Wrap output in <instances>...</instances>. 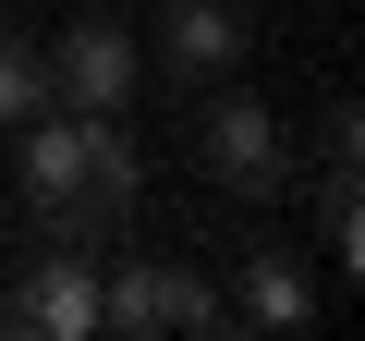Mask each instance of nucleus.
Returning a JSON list of instances; mask_svg holds the SVG:
<instances>
[{
    "mask_svg": "<svg viewBox=\"0 0 365 341\" xmlns=\"http://www.w3.org/2000/svg\"><path fill=\"white\" fill-rule=\"evenodd\" d=\"M25 220L61 256H110L134 232V134L110 110H61L25 134Z\"/></svg>",
    "mask_w": 365,
    "mask_h": 341,
    "instance_id": "obj_1",
    "label": "nucleus"
},
{
    "mask_svg": "<svg viewBox=\"0 0 365 341\" xmlns=\"http://www.w3.org/2000/svg\"><path fill=\"white\" fill-rule=\"evenodd\" d=\"M0 329H13V341H86L98 329V256H37L13 292H0Z\"/></svg>",
    "mask_w": 365,
    "mask_h": 341,
    "instance_id": "obj_4",
    "label": "nucleus"
},
{
    "mask_svg": "<svg viewBox=\"0 0 365 341\" xmlns=\"http://www.w3.org/2000/svg\"><path fill=\"white\" fill-rule=\"evenodd\" d=\"M195 158H207L220 195H280V183H292V146H280V122H268L256 98H220V110L195 122Z\"/></svg>",
    "mask_w": 365,
    "mask_h": 341,
    "instance_id": "obj_3",
    "label": "nucleus"
},
{
    "mask_svg": "<svg viewBox=\"0 0 365 341\" xmlns=\"http://www.w3.org/2000/svg\"><path fill=\"white\" fill-rule=\"evenodd\" d=\"M232 317H244V329H304V317H317V280H304V256H292V244H256V256H244V292H232Z\"/></svg>",
    "mask_w": 365,
    "mask_h": 341,
    "instance_id": "obj_7",
    "label": "nucleus"
},
{
    "mask_svg": "<svg viewBox=\"0 0 365 341\" xmlns=\"http://www.w3.org/2000/svg\"><path fill=\"white\" fill-rule=\"evenodd\" d=\"M134 73H146V49H134L122 25H98V13L49 49V98H61V110H122V98H134Z\"/></svg>",
    "mask_w": 365,
    "mask_h": 341,
    "instance_id": "obj_5",
    "label": "nucleus"
},
{
    "mask_svg": "<svg viewBox=\"0 0 365 341\" xmlns=\"http://www.w3.org/2000/svg\"><path fill=\"white\" fill-rule=\"evenodd\" d=\"M232 61H244V13H232V0H170V13H158V73H170L182 98L220 86Z\"/></svg>",
    "mask_w": 365,
    "mask_h": 341,
    "instance_id": "obj_6",
    "label": "nucleus"
},
{
    "mask_svg": "<svg viewBox=\"0 0 365 341\" xmlns=\"http://www.w3.org/2000/svg\"><path fill=\"white\" fill-rule=\"evenodd\" d=\"M110 268V256H98ZM232 305L207 292V268H182V256H122L110 280H98V329H122V341H158V329H220Z\"/></svg>",
    "mask_w": 365,
    "mask_h": 341,
    "instance_id": "obj_2",
    "label": "nucleus"
},
{
    "mask_svg": "<svg viewBox=\"0 0 365 341\" xmlns=\"http://www.w3.org/2000/svg\"><path fill=\"white\" fill-rule=\"evenodd\" d=\"M37 110H49V49H25L0 25V122H37Z\"/></svg>",
    "mask_w": 365,
    "mask_h": 341,
    "instance_id": "obj_8",
    "label": "nucleus"
}]
</instances>
